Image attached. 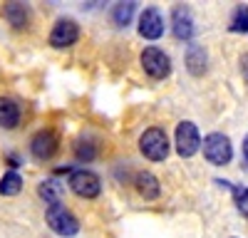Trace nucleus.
I'll return each mask as SVG.
<instances>
[{
	"label": "nucleus",
	"instance_id": "21",
	"mask_svg": "<svg viewBox=\"0 0 248 238\" xmlns=\"http://www.w3.org/2000/svg\"><path fill=\"white\" fill-rule=\"evenodd\" d=\"M241 72H243L246 82H248V55H243V57H241Z\"/></svg>",
	"mask_w": 248,
	"mask_h": 238
},
{
	"label": "nucleus",
	"instance_id": "16",
	"mask_svg": "<svg viewBox=\"0 0 248 238\" xmlns=\"http://www.w3.org/2000/svg\"><path fill=\"white\" fill-rule=\"evenodd\" d=\"M23 191V178H20L17 171H8L3 178H0V193L3 196H15Z\"/></svg>",
	"mask_w": 248,
	"mask_h": 238
},
{
	"label": "nucleus",
	"instance_id": "13",
	"mask_svg": "<svg viewBox=\"0 0 248 238\" xmlns=\"http://www.w3.org/2000/svg\"><path fill=\"white\" fill-rule=\"evenodd\" d=\"M186 67L196 77L206 72V50L201 45H189V50H186Z\"/></svg>",
	"mask_w": 248,
	"mask_h": 238
},
{
	"label": "nucleus",
	"instance_id": "7",
	"mask_svg": "<svg viewBox=\"0 0 248 238\" xmlns=\"http://www.w3.org/2000/svg\"><path fill=\"white\" fill-rule=\"evenodd\" d=\"M199 147H201V134H199L196 124L181 122L176 127V151H179V156L189 159V156H194L199 151Z\"/></svg>",
	"mask_w": 248,
	"mask_h": 238
},
{
	"label": "nucleus",
	"instance_id": "19",
	"mask_svg": "<svg viewBox=\"0 0 248 238\" xmlns=\"http://www.w3.org/2000/svg\"><path fill=\"white\" fill-rule=\"evenodd\" d=\"M233 189V198H236V208L248 218V189L246 186H231Z\"/></svg>",
	"mask_w": 248,
	"mask_h": 238
},
{
	"label": "nucleus",
	"instance_id": "1",
	"mask_svg": "<svg viewBox=\"0 0 248 238\" xmlns=\"http://www.w3.org/2000/svg\"><path fill=\"white\" fill-rule=\"evenodd\" d=\"M139 149L147 159H152V162H164L169 154V139L164 134V129L152 127L139 136Z\"/></svg>",
	"mask_w": 248,
	"mask_h": 238
},
{
	"label": "nucleus",
	"instance_id": "14",
	"mask_svg": "<svg viewBox=\"0 0 248 238\" xmlns=\"http://www.w3.org/2000/svg\"><path fill=\"white\" fill-rule=\"evenodd\" d=\"M137 191L144 196V198H156L159 196V178L154 176V174H149V171H141V174H137Z\"/></svg>",
	"mask_w": 248,
	"mask_h": 238
},
{
	"label": "nucleus",
	"instance_id": "17",
	"mask_svg": "<svg viewBox=\"0 0 248 238\" xmlns=\"http://www.w3.org/2000/svg\"><path fill=\"white\" fill-rule=\"evenodd\" d=\"M134 8H137V3H117V5L112 8L114 25H119V28L129 25V20H132V15H134Z\"/></svg>",
	"mask_w": 248,
	"mask_h": 238
},
{
	"label": "nucleus",
	"instance_id": "12",
	"mask_svg": "<svg viewBox=\"0 0 248 238\" xmlns=\"http://www.w3.org/2000/svg\"><path fill=\"white\" fill-rule=\"evenodd\" d=\"M171 20H174V35L179 40H189L194 35V20H191V13L186 8H176Z\"/></svg>",
	"mask_w": 248,
	"mask_h": 238
},
{
	"label": "nucleus",
	"instance_id": "9",
	"mask_svg": "<svg viewBox=\"0 0 248 238\" xmlns=\"http://www.w3.org/2000/svg\"><path fill=\"white\" fill-rule=\"evenodd\" d=\"M139 35L147 40H156L164 35V17L156 8H147L139 15Z\"/></svg>",
	"mask_w": 248,
	"mask_h": 238
},
{
	"label": "nucleus",
	"instance_id": "20",
	"mask_svg": "<svg viewBox=\"0 0 248 238\" xmlns=\"http://www.w3.org/2000/svg\"><path fill=\"white\" fill-rule=\"evenodd\" d=\"M75 154H77V159H85V162H92L97 151H94V147H92L90 142H77Z\"/></svg>",
	"mask_w": 248,
	"mask_h": 238
},
{
	"label": "nucleus",
	"instance_id": "6",
	"mask_svg": "<svg viewBox=\"0 0 248 238\" xmlns=\"http://www.w3.org/2000/svg\"><path fill=\"white\" fill-rule=\"evenodd\" d=\"M57 134L52 129H40L32 134L30 139V154L37 159V162H50V159L57 154Z\"/></svg>",
	"mask_w": 248,
	"mask_h": 238
},
{
	"label": "nucleus",
	"instance_id": "22",
	"mask_svg": "<svg viewBox=\"0 0 248 238\" xmlns=\"http://www.w3.org/2000/svg\"><path fill=\"white\" fill-rule=\"evenodd\" d=\"M243 159L248 162V134H246V139H243Z\"/></svg>",
	"mask_w": 248,
	"mask_h": 238
},
{
	"label": "nucleus",
	"instance_id": "10",
	"mask_svg": "<svg viewBox=\"0 0 248 238\" xmlns=\"http://www.w3.org/2000/svg\"><path fill=\"white\" fill-rule=\"evenodd\" d=\"M3 17L8 20L15 30H23L30 23V10H28L25 3H5L3 5Z\"/></svg>",
	"mask_w": 248,
	"mask_h": 238
},
{
	"label": "nucleus",
	"instance_id": "8",
	"mask_svg": "<svg viewBox=\"0 0 248 238\" xmlns=\"http://www.w3.org/2000/svg\"><path fill=\"white\" fill-rule=\"evenodd\" d=\"M77 37H79V28L72 17H60L52 32H50V45L52 47H70L77 43Z\"/></svg>",
	"mask_w": 248,
	"mask_h": 238
},
{
	"label": "nucleus",
	"instance_id": "2",
	"mask_svg": "<svg viewBox=\"0 0 248 238\" xmlns=\"http://www.w3.org/2000/svg\"><path fill=\"white\" fill-rule=\"evenodd\" d=\"M203 156H206V162L214 164V166H226L231 162V156H233L229 136H223L218 132L209 134L203 139Z\"/></svg>",
	"mask_w": 248,
	"mask_h": 238
},
{
	"label": "nucleus",
	"instance_id": "3",
	"mask_svg": "<svg viewBox=\"0 0 248 238\" xmlns=\"http://www.w3.org/2000/svg\"><path fill=\"white\" fill-rule=\"evenodd\" d=\"M47 226L57 233V236H75L79 231V221L62 206V204H55V206H47Z\"/></svg>",
	"mask_w": 248,
	"mask_h": 238
},
{
	"label": "nucleus",
	"instance_id": "15",
	"mask_svg": "<svg viewBox=\"0 0 248 238\" xmlns=\"http://www.w3.org/2000/svg\"><path fill=\"white\" fill-rule=\"evenodd\" d=\"M62 184L60 181H55V178H45L43 184H40V189H37V193L45 198V204L47 206H55V204H60L62 201Z\"/></svg>",
	"mask_w": 248,
	"mask_h": 238
},
{
	"label": "nucleus",
	"instance_id": "18",
	"mask_svg": "<svg viewBox=\"0 0 248 238\" xmlns=\"http://www.w3.org/2000/svg\"><path fill=\"white\" fill-rule=\"evenodd\" d=\"M231 30L233 32H246L248 30V8H238L233 13V20H231Z\"/></svg>",
	"mask_w": 248,
	"mask_h": 238
},
{
	"label": "nucleus",
	"instance_id": "11",
	"mask_svg": "<svg viewBox=\"0 0 248 238\" xmlns=\"http://www.w3.org/2000/svg\"><path fill=\"white\" fill-rule=\"evenodd\" d=\"M17 124H20V107L10 97H0V127L15 129Z\"/></svg>",
	"mask_w": 248,
	"mask_h": 238
},
{
	"label": "nucleus",
	"instance_id": "5",
	"mask_svg": "<svg viewBox=\"0 0 248 238\" xmlns=\"http://www.w3.org/2000/svg\"><path fill=\"white\" fill-rule=\"evenodd\" d=\"M141 67H144V72H147L149 77L164 79L171 72V60H169L167 52L159 50V47H147L141 52Z\"/></svg>",
	"mask_w": 248,
	"mask_h": 238
},
{
	"label": "nucleus",
	"instance_id": "4",
	"mask_svg": "<svg viewBox=\"0 0 248 238\" xmlns=\"http://www.w3.org/2000/svg\"><path fill=\"white\" fill-rule=\"evenodd\" d=\"M67 184H70V189H72L77 196H82V198H94V196H99V191H102L99 176H97L94 171H90V169H75V171L70 174V178H67Z\"/></svg>",
	"mask_w": 248,
	"mask_h": 238
}]
</instances>
